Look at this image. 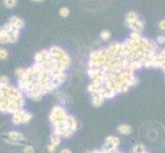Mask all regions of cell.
<instances>
[{
  "mask_svg": "<svg viewBox=\"0 0 165 153\" xmlns=\"http://www.w3.org/2000/svg\"><path fill=\"white\" fill-rule=\"evenodd\" d=\"M77 129H78V123H77L76 118L69 114L68 118L64 123L53 126V133L64 138H70L76 132Z\"/></svg>",
  "mask_w": 165,
  "mask_h": 153,
  "instance_id": "1",
  "label": "cell"
},
{
  "mask_svg": "<svg viewBox=\"0 0 165 153\" xmlns=\"http://www.w3.org/2000/svg\"><path fill=\"white\" fill-rule=\"evenodd\" d=\"M48 51H49L52 58L60 65V68H63L64 70L69 68V65L71 64V57L65 50L62 49L61 47H58V46H52L48 49Z\"/></svg>",
  "mask_w": 165,
  "mask_h": 153,
  "instance_id": "2",
  "label": "cell"
},
{
  "mask_svg": "<svg viewBox=\"0 0 165 153\" xmlns=\"http://www.w3.org/2000/svg\"><path fill=\"white\" fill-rule=\"evenodd\" d=\"M68 115L69 114L67 113V111L62 106H54L49 114V121L52 126H55V125L65 122L66 119L68 118Z\"/></svg>",
  "mask_w": 165,
  "mask_h": 153,
  "instance_id": "3",
  "label": "cell"
},
{
  "mask_svg": "<svg viewBox=\"0 0 165 153\" xmlns=\"http://www.w3.org/2000/svg\"><path fill=\"white\" fill-rule=\"evenodd\" d=\"M105 57H106L105 49L92 51L90 53V55H89V61H88L89 68H102L105 63Z\"/></svg>",
  "mask_w": 165,
  "mask_h": 153,
  "instance_id": "4",
  "label": "cell"
},
{
  "mask_svg": "<svg viewBox=\"0 0 165 153\" xmlns=\"http://www.w3.org/2000/svg\"><path fill=\"white\" fill-rule=\"evenodd\" d=\"M12 123L14 125H21V124H27L32 119V114L30 112H27L25 110H18L12 114Z\"/></svg>",
  "mask_w": 165,
  "mask_h": 153,
  "instance_id": "5",
  "label": "cell"
},
{
  "mask_svg": "<svg viewBox=\"0 0 165 153\" xmlns=\"http://www.w3.org/2000/svg\"><path fill=\"white\" fill-rule=\"evenodd\" d=\"M50 59H51V55H50L48 49L37 52L34 56L35 63L40 64V65H47L48 63H49Z\"/></svg>",
  "mask_w": 165,
  "mask_h": 153,
  "instance_id": "6",
  "label": "cell"
},
{
  "mask_svg": "<svg viewBox=\"0 0 165 153\" xmlns=\"http://www.w3.org/2000/svg\"><path fill=\"white\" fill-rule=\"evenodd\" d=\"M3 137H4L5 141L9 142L12 144H18V143H21V142H23L25 140V137H24L23 134L20 133V132H14V131L5 133L3 135Z\"/></svg>",
  "mask_w": 165,
  "mask_h": 153,
  "instance_id": "7",
  "label": "cell"
},
{
  "mask_svg": "<svg viewBox=\"0 0 165 153\" xmlns=\"http://www.w3.org/2000/svg\"><path fill=\"white\" fill-rule=\"evenodd\" d=\"M120 145V139L116 136H108L105 140L103 148L108 149V150H117Z\"/></svg>",
  "mask_w": 165,
  "mask_h": 153,
  "instance_id": "8",
  "label": "cell"
},
{
  "mask_svg": "<svg viewBox=\"0 0 165 153\" xmlns=\"http://www.w3.org/2000/svg\"><path fill=\"white\" fill-rule=\"evenodd\" d=\"M106 51L113 56L121 55L124 51V45L123 43H113L110 46H108V48H106Z\"/></svg>",
  "mask_w": 165,
  "mask_h": 153,
  "instance_id": "9",
  "label": "cell"
},
{
  "mask_svg": "<svg viewBox=\"0 0 165 153\" xmlns=\"http://www.w3.org/2000/svg\"><path fill=\"white\" fill-rule=\"evenodd\" d=\"M131 30H132V32H138V33H142L144 30H145V20H142V18H138V20H136L134 23L130 24L129 25V27Z\"/></svg>",
  "mask_w": 165,
  "mask_h": 153,
  "instance_id": "10",
  "label": "cell"
},
{
  "mask_svg": "<svg viewBox=\"0 0 165 153\" xmlns=\"http://www.w3.org/2000/svg\"><path fill=\"white\" fill-rule=\"evenodd\" d=\"M105 98L102 96L101 94H91V104H92L94 107H101V106L104 104L105 102Z\"/></svg>",
  "mask_w": 165,
  "mask_h": 153,
  "instance_id": "11",
  "label": "cell"
},
{
  "mask_svg": "<svg viewBox=\"0 0 165 153\" xmlns=\"http://www.w3.org/2000/svg\"><path fill=\"white\" fill-rule=\"evenodd\" d=\"M138 18H140V16H138L136 12H129L128 14L125 16V26L129 27V25L134 23L136 20H138Z\"/></svg>",
  "mask_w": 165,
  "mask_h": 153,
  "instance_id": "12",
  "label": "cell"
},
{
  "mask_svg": "<svg viewBox=\"0 0 165 153\" xmlns=\"http://www.w3.org/2000/svg\"><path fill=\"white\" fill-rule=\"evenodd\" d=\"M8 23L12 24V25L16 26V27L18 28L20 30L23 29V28L25 27V22H24L23 18H18V16H12V18H9Z\"/></svg>",
  "mask_w": 165,
  "mask_h": 153,
  "instance_id": "13",
  "label": "cell"
},
{
  "mask_svg": "<svg viewBox=\"0 0 165 153\" xmlns=\"http://www.w3.org/2000/svg\"><path fill=\"white\" fill-rule=\"evenodd\" d=\"M117 131L121 135H130L131 132H132V128L127 124H121L118 126Z\"/></svg>",
  "mask_w": 165,
  "mask_h": 153,
  "instance_id": "14",
  "label": "cell"
},
{
  "mask_svg": "<svg viewBox=\"0 0 165 153\" xmlns=\"http://www.w3.org/2000/svg\"><path fill=\"white\" fill-rule=\"evenodd\" d=\"M2 29L4 30L5 32H7V33H12V34H14V35L20 34V29L10 23H6L5 25H3Z\"/></svg>",
  "mask_w": 165,
  "mask_h": 153,
  "instance_id": "15",
  "label": "cell"
},
{
  "mask_svg": "<svg viewBox=\"0 0 165 153\" xmlns=\"http://www.w3.org/2000/svg\"><path fill=\"white\" fill-rule=\"evenodd\" d=\"M61 143H62L61 136H59L55 133H53L51 136H50V144L54 145V146L57 147V146H59V145H61Z\"/></svg>",
  "mask_w": 165,
  "mask_h": 153,
  "instance_id": "16",
  "label": "cell"
},
{
  "mask_svg": "<svg viewBox=\"0 0 165 153\" xmlns=\"http://www.w3.org/2000/svg\"><path fill=\"white\" fill-rule=\"evenodd\" d=\"M18 3V0H3V5H4L5 8L12 9Z\"/></svg>",
  "mask_w": 165,
  "mask_h": 153,
  "instance_id": "17",
  "label": "cell"
},
{
  "mask_svg": "<svg viewBox=\"0 0 165 153\" xmlns=\"http://www.w3.org/2000/svg\"><path fill=\"white\" fill-rule=\"evenodd\" d=\"M59 14L62 18H68L70 16V9L68 7H61L59 10Z\"/></svg>",
  "mask_w": 165,
  "mask_h": 153,
  "instance_id": "18",
  "label": "cell"
},
{
  "mask_svg": "<svg viewBox=\"0 0 165 153\" xmlns=\"http://www.w3.org/2000/svg\"><path fill=\"white\" fill-rule=\"evenodd\" d=\"M100 37L105 41L109 40V39L111 38V32L108 31V30H103V31L100 33Z\"/></svg>",
  "mask_w": 165,
  "mask_h": 153,
  "instance_id": "19",
  "label": "cell"
},
{
  "mask_svg": "<svg viewBox=\"0 0 165 153\" xmlns=\"http://www.w3.org/2000/svg\"><path fill=\"white\" fill-rule=\"evenodd\" d=\"M146 151V147L144 144H138L134 147V150H132V153H142Z\"/></svg>",
  "mask_w": 165,
  "mask_h": 153,
  "instance_id": "20",
  "label": "cell"
},
{
  "mask_svg": "<svg viewBox=\"0 0 165 153\" xmlns=\"http://www.w3.org/2000/svg\"><path fill=\"white\" fill-rule=\"evenodd\" d=\"M8 58V51L5 48H0V60L5 61Z\"/></svg>",
  "mask_w": 165,
  "mask_h": 153,
  "instance_id": "21",
  "label": "cell"
},
{
  "mask_svg": "<svg viewBox=\"0 0 165 153\" xmlns=\"http://www.w3.org/2000/svg\"><path fill=\"white\" fill-rule=\"evenodd\" d=\"M26 70H27V68H16V70H14V74H16V76L18 78V79H20L21 76H24V74L26 72Z\"/></svg>",
  "mask_w": 165,
  "mask_h": 153,
  "instance_id": "22",
  "label": "cell"
},
{
  "mask_svg": "<svg viewBox=\"0 0 165 153\" xmlns=\"http://www.w3.org/2000/svg\"><path fill=\"white\" fill-rule=\"evenodd\" d=\"M142 36L140 35V33H138V32H131L129 38L132 39V40H134V41H140V39H142Z\"/></svg>",
  "mask_w": 165,
  "mask_h": 153,
  "instance_id": "23",
  "label": "cell"
},
{
  "mask_svg": "<svg viewBox=\"0 0 165 153\" xmlns=\"http://www.w3.org/2000/svg\"><path fill=\"white\" fill-rule=\"evenodd\" d=\"M156 42L160 45H165V35H159L156 39Z\"/></svg>",
  "mask_w": 165,
  "mask_h": 153,
  "instance_id": "24",
  "label": "cell"
},
{
  "mask_svg": "<svg viewBox=\"0 0 165 153\" xmlns=\"http://www.w3.org/2000/svg\"><path fill=\"white\" fill-rule=\"evenodd\" d=\"M34 152H35L34 147H32L31 145H27L24 148V153H34Z\"/></svg>",
  "mask_w": 165,
  "mask_h": 153,
  "instance_id": "25",
  "label": "cell"
},
{
  "mask_svg": "<svg viewBox=\"0 0 165 153\" xmlns=\"http://www.w3.org/2000/svg\"><path fill=\"white\" fill-rule=\"evenodd\" d=\"M9 83V78L5 74L0 76V84H8Z\"/></svg>",
  "mask_w": 165,
  "mask_h": 153,
  "instance_id": "26",
  "label": "cell"
},
{
  "mask_svg": "<svg viewBox=\"0 0 165 153\" xmlns=\"http://www.w3.org/2000/svg\"><path fill=\"white\" fill-rule=\"evenodd\" d=\"M55 148H57V147L54 146V145L49 144L46 147V151H47V153H54L55 152Z\"/></svg>",
  "mask_w": 165,
  "mask_h": 153,
  "instance_id": "27",
  "label": "cell"
},
{
  "mask_svg": "<svg viewBox=\"0 0 165 153\" xmlns=\"http://www.w3.org/2000/svg\"><path fill=\"white\" fill-rule=\"evenodd\" d=\"M159 29L161 30V31L165 32V20H161L160 22H159Z\"/></svg>",
  "mask_w": 165,
  "mask_h": 153,
  "instance_id": "28",
  "label": "cell"
},
{
  "mask_svg": "<svg viewBox=\"0 0 165 153\" xmlns=\"http://www.w3.org/2000/svg\"><path fill=\"white\" fill-rule=\"evenodd\" d=\"M60 153H72V151H71L70 149H68V148H65V149H63V150H62Z\"/></svg>",
  "mask_w": 165,
  "mask_h": 153,
  "instance_id": "29",
  "label": "cell"
},
{
  "mask_svg": "<svg viewBox=\"0 0 165 153\" xmlns=\"http://www.w3.org/2000/svg\"><path fill=\"white\" fill-rule=\"evenodd\" d=\"M30 1H32V2H36V3H41V2H43L44 0H30Z\"/></svg>",
  "mask_w": 165,
  "mask_h": 153,
  "instance_id": "30",
  "label": "cell"
},
{
  "mask_svg": "<svg viewBox=\"0 0 165 153\" xmlns=\"http://www.w3.org/2000/svg\"><path fill=\"white\" fill-rule=\"evenodd\" d=\"M116 153H122V152H119V151H117V152H116Z\"/></svg>",
  "mask_w": 165,
  "mask_h": 153,
  "instance_id": "31",
  "label": "cell"
},
{
  "mask_svg": "<svg viewBox=\"0 0 165 153\" xmlns=\"http://www.w3.org/2000/svg\"><path fill=\"white\" fill-rule=\"evenodd\" d=\"M142 153H148V152H147V151H145V152H142Z\"/></svg>",
  "mask_w": 165,
  "mask_h": 153,
  "instance_id": "32",
  "label": "cell"
}]
</instances>
